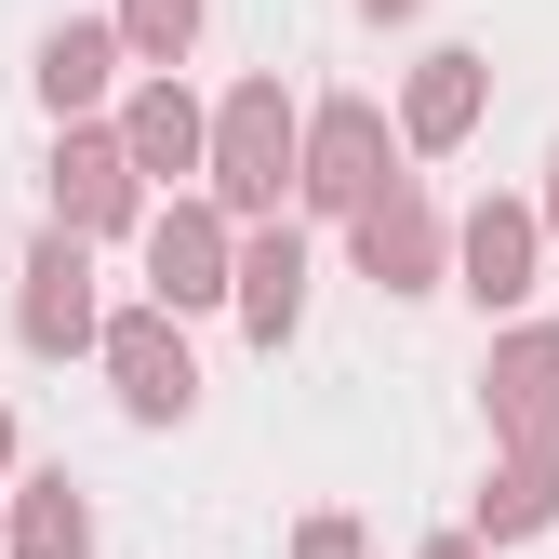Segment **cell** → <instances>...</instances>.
Wrapping results in <instances>:
<instances>
[{"label":"cell","mask_w":559,"mask_h":559,"mask_svg":"<svg viewBox=\"0 0 559 559\" xmlns=\"http://www.w3.org/2000/svg\"><path fill=\"white\" fill-rule=\"evenodd\" d=\"M120 400H133V413H187V346H174L160 320L120 333Z\"/></svg>","instance_id":"cell-1"},{"label":"cell","mask_w":559,"mask_h":559,"mask_svg":"<svg viewBox=\"0 0 559 559\" xmlns=\"http://www.w3.org/2000/svg\"><path fill=\"white\" fill-rule=\"evenodd\" d=\"M53 187H67V200H81V214H120V160H107V147H81V160H67V174H53Z\"/></svg>","instance_id":"cell-9"},{"label":"cell","mask_w":559,"mask_h":559,"mask_svg":"<svg viewBox=\"0 0 559 559\" xmlns=\"http://www.w3.org/2000/svg\"><path fill=\"white\" fill-rule=\"evenodd\" d=\"M373 14H413V0H373Z\"/></svg>","instance_id":"cell-17"},{"label":"cell","mask_w":559,"mask_h":559,"mask_svg":"<svg viewBox=\"0 0 559 559\" xmlns=\"http://www.w3.org/2000/svg\"><path fill=\"white\" fill-rule=\"evenodd\" d=\"M94 81H107V40H94V27H67V40L40 53V94H53V107H81Z\"/></svg>","instance_id":"cell-5"},{"label":"cell","mask_w":559,"mask_h":559,"mask_svg":"<svg viewBox=\"0 0 559 559\" xmlns=\"http://www.w3.org/2000/svg\"><path fill=\"white\" fill-rule=\"evenodd\" d=\"M27 333H40V346H67V333H81V253H67V240L40 253V294H27Z\"/></svg>","instance_id":"cell-4"},{"label":"cell","mask_w":559,"mask_h":559,"mask_svg":"<svg viewBox=\"0 0 559 559\" xmlns=\"http://www.w3.org/2000/svg\"><path fill=\"white\" fill-rule=\"evenodd\" d=\"M160 294H214V240L200 227H160Z\"/></svg>","instance_id":"cell-8"},{"label":"cell","mask_w":559,"mask_h":559,"mask_svg":"<svg viewBox=\"0 0 559 559\" xmlns=\"http://www.w3.org/2000/svg\"><path fill=\"white\" fill-rule=\"evenodd\" d=\"M479 294H520V227H479Z\"/></svg>","instance_id":"cell-12"},{"label":"cell","mask_w":559,"mask_h":559,"mask_svg":"<svg viewBox=\"0 0 559 559\" xmlns=\"http://www.w3.org/2000/svg\"><path fill=\"white\" fill-rule=\"evenodd\" d=\"M307 187H320V200H360V187H373V120H360V107L320 120V174H307Z\"/></svg>","instance_id":"cell-3"},{"label":"cell","mask_w":559,"mask_h":559,"mask_svg":"<svg viewBox=\"0 0 559 559\" xmlns=\"http://www.w3.org/2000/svg\"><path fill=\"white\" fill-rule=\"evenodd\" d=\"M81 546V493H67V479H40V507H27V559H67Z\"/></svg>","instance_id":"cell-7"},{"label":"cell","mask_w":559,"mask_h":559,"mask_svg":"<svg viewBox=\"0 0 559 559\" xmlns=\"http://www.w3.org/2000/svg\"><path fill=\"white\" fill-rule=\"evenodd\" d=\"M133 147H147V160H187V107H174V94H160V107H147V120H133Z\"/></svg>","instance_id":"cell-13"},{"label":"cell","mask_w":559,"mask_h":559,"mask_svg":"<svg viewBox=\"0 0 559 559\" xmlns=\"http://www.w3.org/2000/svg\"><path fill=\"white\" fill-rule=\"evenodd\" d=\"M240 280H253V333H280V320H294V240H266Z\"/></svg>","instance_id":"cell-6"},{"label":"cell","mask_w":559,"mask_h":559,"mask_svg":"<svg viewBox=\"0 0 559 559\" xmlns=\"http://www.w3.org/2000/svg\"><path fill=\"white\" fill-rule=\"evenodd\" d=\"M413 120H427V133H453V120H466V53H440V81L413 94Z\"/></svg>","instance_id":"cell-10"},{"label":"cell","mask_w":559,"mask_h":559,"mask_svg":"<svg viewBox=\"0 0 559 559\" xmlns=\"http://www.w3.org/2000/svg\"><path fill=\"white\" fill-rule=\"evenodd\" d=\"M133 40H147V53H174V40H187V0H133Z\"/></svg>","instance_id":"cell-16"},{"label":"cell","mask_w":559,"mask_h":559,"mask_svg":"<svg viewBox=\"0 0 559 559\" xmlns=\"http://www.w3.org/2000/svg\"><path fill=\"white\" fill-rule=\"evenodd\" d=\"M227 187L240 200L280 187V94H240V120H227Z\"/></svg>","instance_id":"cell-2"},{"label":"cell","mask_w":559,"mask_h":559,"mask_svg":"<svg viewBox=\"0 0 559 559\" xmlns=\"http://www.w3.org/2000/svg\"><path fill=\"white\" fill-rule=\"evenodd\" d=\"M533 520H546V466H520L507 493H493V533H533Z\"/></svg>","instance_id":"cell-11"},{"label":"cell","mask_w":559,"mask_h":559,"mask_svg":"<svg viewBox=\"0 0 559 559\" xmlns=\"http://www.w3.org/2000/svg\"><path fill=\"white\" fill-rule=\"evenodd\" d=\"M546 373H559V346H520V360H507V400H520V413H546Z\"/></svg>","instance_id":"cell-15"},{"label":"cell","mask_w":559,"mask_h":559,"mask_svg":"<svg viewBox=\"0 0 559 559\" xmlns=\"http://www.w3.org/2000/svg\"><path fill=\"white\" fill-rule=\"evenodd\" d=\"M440 559H466V546H440Z\"/></svg>","instance_id":"cell-18"},{"label":"cell","mask_w":559,"mask_h":559,"mask_svg":"<svg viewBox=\"0 0 559 559\" xmlns=\"http://www.w3.org/2000/svg\"><path fill=\"white\" fill-rule=\"evenodd\" d=\"M373 266H427V227H413V214H373Z\"/></svg>","instance_id":"cell-14"}]
</instances>
